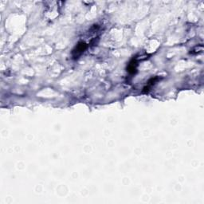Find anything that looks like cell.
<instances>
[{"mask_svg": "<svg viewBox=\"0 0 204 204\" xmlns=\"http://www.w3.org/2000/svg\"><path fill=\"white\" fill-rule=\"evenodd\" d=\"M86 48H87V45L85 44V43H83V42L79 43L77 45L76 48L73 50V57L76 58V57H79L80 55H81L83 54V52L86 50Z\"/></svg>", "mask_w": 204, "mask_h": 204, "instance_id": "1", "label": "cell"}, {"mask_svg": "<svg viewBox=\"0 0 204 204\" xmlns=\"http://www.w3.org/2000/svg\"><path fill=\"white\" fill-rule=\"evenodd\" d=\"M135 69H136V61L135 59H132V61L129 63L128 67V71L130 73H134L135 72Z\"/></svg>", "mask_w": 204, "mask_h": 204, "instance_id": "2", "label": "cell"}]
</instances>
